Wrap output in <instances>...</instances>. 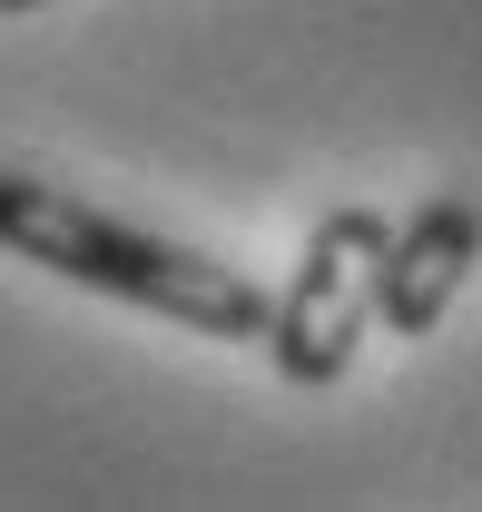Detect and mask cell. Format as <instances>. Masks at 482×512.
Segmentation results:
<instances>
[{"label": "cell", "instance_id": "obj_1", "mask_svg": "<svg viewBox=\"0 0 482 512\" xmlns=\"http://www.w3.org/2000/svg\"><path fill=\"white\" fill-rule=\"evenodd\" d=\"M0 247L69 276V286H89V296L148 306V316L187 325L207 345H266V316H276V296L256 276L178 247V237H148V227H128L109 207L50 188V178H20V168H0Z\"/></svg>", "mask_w": 482, "mask_h": 512}, {"label": "cell", "instance_id": "obj_3", "mask_svg": "<svg viewBox=\"0 0 482 512\" xmlns=\"http://www.w3.org/2000/svg\"><path fill=\"white\" fill-rule=\"evenodd\" d=\"M482 256V217L463 197H423L414 217L384 237V276H374V316L394 325V335H433L443 306L463 296V276H473Z\"/></svg>", "mask_w": 482, "mask_h": 512}, {"label": "cell", "instance_id": "obj_4", "mask_svg": "<svg viewBox=\"0 0 482 512\" xmlns=\"http://www.w3.org/2000/svg\"><path fill=\"white\" fill-rule=\"evenodd\" d=\"M0 10H40V0H0Z\"/></svg>", "mask_w": 482, "mask_h": 512}, {"label": "cell", "instance_id": "obj_2", "mask_svg": "<svg viewBox=\"0 0 482 512\" xmlns=\"http://www.w3.org/2000/svg\"><path fill=\"white\" fill-rule=\"evenodd\" d=\"M384 237H394V227H384L374 207L315 217L296 276H286V296H276V316H266V355H276L286 384H335L355 365L364 316H374V276H384Z\"/></svg>", "mask_w": 482, "mask_h": 512}]
</instances>
